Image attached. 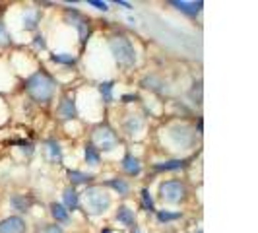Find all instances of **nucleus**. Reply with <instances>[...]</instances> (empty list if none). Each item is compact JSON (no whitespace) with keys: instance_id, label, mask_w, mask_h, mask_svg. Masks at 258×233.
I'll return each mask as SVG.
<instances>
[{"instance_id":"f8f14e48","label":"nucleus","mask_w":258,"mask_h":233,"mask_svg":"<svg viewBox=\"0 0 258 233\" xmlns=\"http://www.w3.org/2000/svg\"><path fill=\"white\" fill-rule=\"evenodd\" d=\"M62 200H64V204H62V206H64L66 210H76V208L80 206V194H78L72 187L64 189Z\"/></svg>"},{"instance_id":"f03ea898","label":"nucleus","mask_w":258,"mask_h":233,"mask_svg":"<svg viewBox=\"0 0 258 233\" xmlns=\"http://www.w3.org/2000/svg\"><path fill=\"white\" fill-rule=\"evenodd\" d=\"M82 206L91 216H101L111 208V194L101 187H88L82 193Z\"/></svg>"},{"instance_id":"a211bd4d","label":"nucleus","mask_w":258,"mask_h":233,"mask_svg":"<svg viewBox=\"0 0 258 233\" xmlns=\"http://www.w3.org/2000/svg\"><path fill=\"white\" fill-rule=\"evenodd\" d=\"M181 218V212H169V210H159L157 212V220L161 223H167V221H175Z\"/></svg>"},{"instance_id":"9d476101","label":"nucleus","mask_w":258,"mask_h":233,"mask_svg":"<svg viewBox=\"0 0 258 233\" xmlns=\"http://www.w3.org/2000/svg\"><path fill=\"white\" fill-rule=\"evenodd\" d=\"M116 221L122 223L124 227H134L136 225V214L128 206H120L116 210Z\"/></svg>"},{"instance_id":"4468645a","label":"nucleus","mask_w":258,"mask_h":233,"mask_svg":"<svg viewBox=\"0 0 258 233\" xmlns=\"http://www.w3.org/2000/svg\"><path fill=\"white\" fill-rule=\"evenodd\" d=\"M68 177H70V181L74 183V185H86V183H90L91 179H93V175L82 173V171H78V169H70V171H68Z\"/></svg>"},{"instance_id":"9b49d317","label":"nucleus","mask_w":258,"mask_h":233,"mask_svg":"<svg viewBox=\"0 0 258 233\" xmlns=\"http://www.w3.org/2000/svg\"><path fill=\"white\" fill-rule=\"evenodd\" d=\"M177 132H181V134H173L171 132V136H177V144H181V146H190L194 142V132L190 127H186V125H177Z\"/></svg>"},{"instance_id":"6e6552de","label":"nucleus","mask_w":258,"mask_h":233,"mask_svg":"<svg viewBox=\"0 0 258 233\" xmlns=\"http://www.w3.org/2000/svg\"><path fill=\"white\" fill-rule=\"evenodd\" d=\"M122 171L130 175V177H134V175H138L140 171H142V163H140V159L138 157H134L132 154H126L122 157Z\"/></svg>"},{"instance_id":"f257e3e1","label":"nucleus","mask_w":258,"mask_h":233,"mask_svg":"<svg viewBox=\"0 0 258 233\" xmlns=\"http://www.w3.org/2000/svg\"><path fill=\"white\" fill-rule=\"evenodd\" d=\"M26 88H27L29 97H31L33 101H37V103H49L52 99V95H54V82H52V78L49 76V74H45V72H35V74H31V76L27 78Z\"/></svg>"},{"instance_id":"dca6fc26","label":"nucleus","mask_w":258,"mask_h":233,"mask_svg":"<svg viewBox=\"0 0 258 233\" xmlns=\"http://www.w3.org/2000/svg\"><path fill=\"white\" fill-rule=\"evenodd\" d=\"M84 155H86V161H88L90 165H97V163L101 161V155H99V152H97V150H95L91 144H88V146H86Z\"/></svg>"},{"instance_id":"423d86ee","label":"nucleus","mask_w":258,"mask_h":233,"mask_svg":"<svg viewBox=\"0 0 258 233\" xmlns=\"http://www.w3.org/2000/svg\"><path fill=\"white\" fill-rule=\"evenodd\" d=\"M0 233H26V221L20 216H10L0 221Z\"/></svg>"},{"instance_id":"ddd939ff","label":"nucleus","mask_w":258,"mask_h":233,"mask_svg":"<svg viewBox=\"0 0 258 233\" xmlns=\"http://www.w3.org/2000/svg\"><path fill=\"white\" fill-rule=\"evenodd\" d=\"M51 214H52V218L56 221H60V223H66L68 221V210H66L62 204H58V202H52L51 204Z\"/></svg>"},{"instance_id":"f3484780","label":"nucleus","mask_w":258,"mask_h":233,"mask_svg":"<svg viewBox=\"0 0 258 233\" xmlns=\"http://www.w3.org/2000/svg\"><path fill=\"white\" fill-rule=\"evenodd\" d=\"M54 63H58V65H74L76 63V56L74 54H70V52H58V54H52L51 56Z\"/></svg>"},{"instance_id":"c85d7f7f","label":"nucleus","mask_w":258,"mask_h":233,"mask_svg":"<svg viewBox=\"0 0 258 233\" xmlns=\"http://www.w3.org/2000/svg\"><path fill=\"white\" fill-rule=\"evenodd\" d=\"M116 4H120V6H124L126 10H130V8H132V4H128V2H124V0H116Z\"/></svg>"},{"instance_id":"a878e982","label":"nucleus","mask_w":258,"mask_h":233,"mask_svg":"<svg viewBox=\"0 0 258 233\" xmlns=\"http://www.w3.org/2000/svg\"><path fill=\"white\" fill-rule=\"evenodd\" d=\"M10 43V37H8V31H6V27L4 24H0V47H4V45H8Z\"/></svg>"},{"instance_id":"4be33fe9","label":"nucleus","mask_w":258,"mask_h":233,"mask_svg":"<svg viewBox=\"0 0 258 233\" xmlns=\"http://www.w3.org/2000/svg\"><path fill=\"white\" fill-rule=\"evenodd\" d=\"M142 202H144V208H146L148 212H155L154 198L150 196V191H148V189H142Z\"/></svg>"},{"instance_id":"1a4fd4ad","label":"nucleus","mask_w":258,"mask_h":233,"mask_svg":"<svg viewBox=\"0 0 258 233\" xmlns=\"http://www.w3.org/2000/svg\"><path fill=\"white\" fill-rule=\"evenodd\" d=\"M56 113H58V119H62V121L74 119V116H76V105H74V99L64 97V99L60 101V105H58Z\"/></svg>"},{"instance_id":"2eb2a0df","label":"nucleus","mask_w":258,"mask_h":233,"mask_svg":"<svg viewBox=\"0 0 258 233\" xmlns=\"http://www.w3.org/2000/svg\"><path fill=\"white\" fill-rule=\"evenodd\" d=\"M182 167H184V159H169V161H161L155 165L157 171H177Z\"/></svg>"},{"instance_id":"412c9836","label":"nucleus","mask_w":258,"mask_h":233,"mask_svg":"<svg viewBox=\"0 0 258 233\" xmlns=\"http://www.w3.org/2000/svg\"><path fill=\"white\" fill-rule=\"evenodd\" d=\"M142 129V119L136 115H130V121L126 123V130H128V134H134V132H138V130Z\"/></svg>"},{"instance_id":"b1692460","label":"nucleus","mask_w":258,"mask_h":233,"mask_svg":"<svg viewBox=\"0 0 258 233\" xmlns=\"http://www.w3.org/2000/svg\"><path fill=\"white\" fill-rule=\"evenodd\" d=\"M49 150H51V157H52V159L60 161V157H62V152H60V146L54 142V140H49Z\"/></svg>"},{"instance_id":"7ed1b4c3","label":"nucleus","mask_w":258,"mask_h":233,"mask_svg":"<svg viewBox=\"0 0 258 233\" xmlns=\"http://www.w3.org/2000/svg\"><path fill=\"white\" fill-rule=\"evenodd\" d=\"M109 47H111V52L115 56V61L122 68H130V66L136 65V49L134 45L130 43L128 37L124 35H115V37L109 39Z\"/></svg>"},{"instance_id":"39448f33","label":"nucleus","mask_w":258,"mask_h":233,"mask_svg":"<svg viewBox=\"0 0 258 233\" xmlns=\"http://www.w3.org/2000/svg\"><path fill=\"white\" fill-rule=\"evenodd\" d=\"M159 196L167 204H179L186 196V187L181 181H165L159 185Z\"/></svg>"},{"instance_id":"5701e85b","label":"nucleus","mask_w":258,"mask_h":233,"mask_svg":"<svg viewBox=\"0 0 258 233\" xmlns=\"http://www.w3.org/2000/svg\"><path fill=\"white\" fill-rule=\"evenodd\" d=\"M12 202H14V206L18 208L20 212H26L27 208H29V204H31V200H26L24 196H14Z\"/></svg>"},{"instance_id":"2f4dec72","label":"nucleus","mask_w":258,"mask_h":233,"mask_svg":"<svg viewBox=\"0 0 258 233\" xmlns=\"http://www.w3.org/2000/svg\"><path fill=\"white\" fill-rule=\"evenodd\" d=\"M198 233H202V231H198Z\"/></svg>"},{"instance_id":"6ab92c4d","label":"nucleus","mask_w":258,"mask_h":233,"mask_svg":"<svg viewBox=\"0 0 258 233\" xmlns=\"http://www.w3.org/2000/svg\"><path fill=\"white\" fill-rule=\"evenodd\" d=\"M111 189H115L118 194H126L128 193V183L124 181V179H111V181L107 183Z\"/></svg>"},{"instance_id":"20e7f679","label":"nucleus","mask_w":258,"mask_h":233,"mask_svg":"<svg viewBox=\"0 0 258 233\" xmlns=\"http://www.w3.org/2000/svg\"><path fill=\"white\" fill-rule=\"evenodd\" d=\"M118 140H116V134L115 130L111 129V127H107V125H101V127H97V129L93 130V148L97 150V152H111V150H115Z\"/></svg>"},{"instance_id":"7c9ffc66","label":"nucleus","mask_w":258,"mask_h":233,"mask_svg":"<svg viewBox=\"0 0 258 233\" xmlns=\"http://www.w3.org/2000/svg\"><path fill=\"white\" fill-rule=\"evenodd\" d=\"M101 233H113V231H111V229H103Z\"/></svg>"},{"instance_id":"393cba45","label":"nucleus","mask_w":258,"mask_h":233,"mask_svg":"<svg viewBox=\"0 0 258 233\" xmlns=\"http://www.w3.org/2000/svg\"><path fill=\"white\" fill-rule=\"evenodd\" d=\"M39 233H64V231H62V227L58 223H47L45 227L39 229Z\"/></svg>"},{"instance_id":"c756f323","label":"nucleus","mask_w":258,"mask_h":233,"mask_svg":"<svg viewBox=\"0 0 258 233\" xmlns=\"http://www.w3.org/2000/svg\"><path fill=\"white\" fill-rule=\"evenodd\" d=\"M132 233H142V231H140V229H138V227L134 225V231H132Z\"/></svg>"},{"instance_id":"0eeeda50","label":"nucleus","mask_w":258,"mask_h":233,"mask_svg":"<svg viewBox=\"0 0 258 233\" xmlns=\"http://www.w3.org/2000/svg\"><path fill=\"white\" fill-rule=\"evenodd\" d=\"M171 6H175L177 10H181V12L188 14V16H196V14L200 12L202 8H204V2L202 0H198V2H186V0H173L171 2Z\"/></svg>"},{"instance_id":"cd10ccee","label":"nucleus","mask_w":258,"mask_h":233,"mask_svg":"<svg viewBox=\"0 0 258 233\" xmlns=\"http://www.w3.org/2000/svg\"><path fill=\"white\" fill-rule=\"evenodd\" d=\"M136 99V95H122V101L124 103H130V101H134Z\"/></svg>"},{"instance_id":"aec40b11","label":"nucleus","mask_w":258,"mask_h":233,"mask_svg":"<svg viewBox=\"0 0 258 233\" xmlns=\"http://www.w3.org/2000/svg\"><path fill=\"white\" fill-rule=\"evenodd\" d=\"M113 82H103L101 86H99V91H101V95H103V99L107 103H111L113 101Z\"/></svg>"},{"instance_id":"bb28decb","label":"nucleus","mask_w":258,"mask_h":233,"mask_svg":"<svg viewBox=\"0 0 258 233\" xmlns=\"http://www.w3.org/2000/svg\"><path fill=\"white\" fill-rule=\"evenodd\" d=\"M90 6H95L97 10H103V12L109 10V8H107V2H99V0H90Z\"/></svg>"}]
</instances>
